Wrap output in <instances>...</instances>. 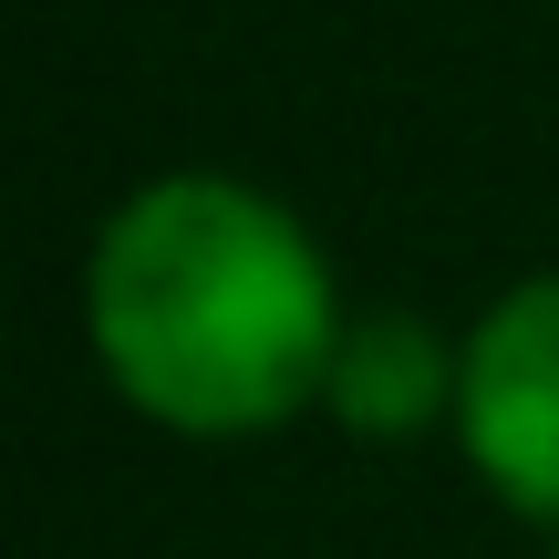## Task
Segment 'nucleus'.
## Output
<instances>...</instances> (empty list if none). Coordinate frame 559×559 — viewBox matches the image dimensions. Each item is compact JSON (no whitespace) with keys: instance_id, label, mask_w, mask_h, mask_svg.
Here are the masks:
<instances>
[{"instance_id":"nucleus-3","label":"nucleus","mask_w":559,"mask_h":559,"mask_svg":"<svg viewBox=\"0 0 559 559\" xmlns=\"http://www.w3.org/2000/svg\"><path fill=\"white\" fill-rule=\"evenodd\" d=\"M321 404H332L362 445H394V436H415L425 415H456V342H436L425 321H353Z\"/></svg>"},{"instance_id":"nucleus-1","label":"nucleus","mask_w":559,"mask_h":559,"mask_svg":"<svg viewBox=\"0 0 559 559\" xmlns=\"http://www.w3.org/2000/svg\"><path fill=\"white\" fill-rule=\"evenodd\" d=\"M342 290L321 239L249 177L177 166L115 198L83 260V342L145 425L198 445L280 436L332 394Z\"/></svg>"},{"instance_id":"nucleus-2","label":"nucleus","mask_w":559,"mask_h":559,"mask_svg":"<svg viewBox=\"0 0 559 559\" xmlns=\"http://www.w3.org/2000/svg\"><path fill=\"white\" fill-rule=\"evenodd\" d=\"M456 445L498 508L559 528V270H528L456 342Z\"/></svg>"}]
</instances>
